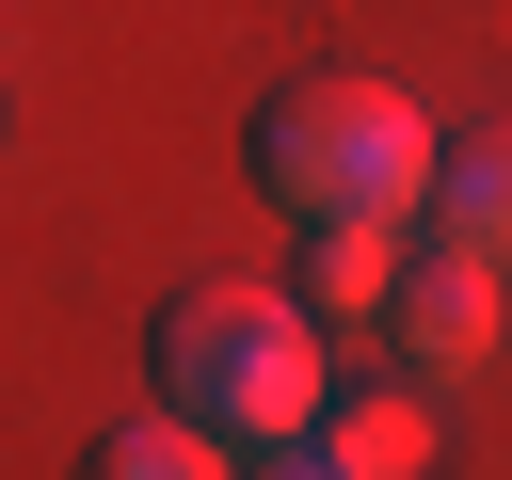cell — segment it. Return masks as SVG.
<instances>
[{
	"label": "cell",
	"mask_w": 512,
	"mask_h": 480,
	"mask_svg": "<svg viewBox=\"0 0 512 480\" xmlns=\"http://www.w3.org/2000/svg\"><path fill=\"white\" fill-rule=\"evenodd\" d=\"M432 160H448V144H432L416 96L368 80V64H304V80H272L256 128H240V176H256L288 224H336V208L400 224V208H432Z\"/></svg>",
	"instance_id": "6da1fadb"
},
{
	"label": "cell",
	"mask_w": 512,
	"mask_h": 480,
	"mask_svg": "<svg viewBox=\"0 0 512 480\" xmlns=\"http://www.w3.org/2000/svg\"><path fill=\"white\" fill-rule=\"evenodd\" d=\"M144 368H160V416L224 432V448H288L320 432V336H304V288H176L144 320Z\"/></svg>",
	"instance_id": "7a4b0ae2"
},
{
	"label": "cell",
	"mask_w": 512,
	"mask_h": 480,
	"mask_svg": "<svg viewBox=\"0 0 512 480\" xmlns=\"http://www.w3.org/2000/svg\"><path fill=\"white\" fill-rule=\"evenodd\" d=\"M384 320H400V352H416V368H464V352L496 336V256H480V240L400 256V304H384Z\"/></svg>",
	"instance_id": "3957f363"
},
{
	"label": "cell",
	"mask_w": 512,
	"mask_h": 480,
	"mask_svg": "<svg viewBox=\"0 0 512 480\" xmlns=\"http://www.w3.org/2000/svg\"><path fill=\"white\" fill-rule=\"evenodd\" d=\"M432 224H448V240H480V256H512V128H480V144H448V160H432Z\"/></svg>",
	"instance_id": "8992f818"
},
{
	"label": "cell",
	"mask_w": 512,
	"mask_h": 480,
	"mask_svg": "<svg viewBox=\"0 0 512 480\" xmlns=\"http://www.w3.org/2000/svg\"><path fill=\"white\" fill-rule=\"evenodd\" d=\"M288 288H304V320H384V304H400V240H384L368 208H336V224H304Z\"/></svg>",
	"instance_id": "277c9868"
},
{
	"label": "cell",
	"mask_w": 512,
	"mask_h": 480,
	"mask_svg": "<svg viewBox=\"0 0 512 480\" xmlns=\"http://www.w3.org/2000/svg\"><path fill=\"white\" fill-rule=\"evenodd\" d=\"M256 480H352V464H336L320 432H288V448H256Z\"/></svg>",
	"instance_id": "ba28073f"
},
{
	"label": "cell",
	"mask_w": 512,
	"mask_h": 480,
	"mask_svg": "<svg viewBox=\"0 0 512 480\" xmlns=\"http://www.w3.org/2000/svg\"><path fill=\"white\" fill-rule=\"evenodd\" d=\"M64 480H224V432H192V416H128V432H96Z\"/></svg>",
	"instance_id": "52a82bcc"
},
{
	"label": "cell",
	"mask_w": 512,
	"mask_h": 480,
	"mask_svg": "<svg viewBox=\"0 0 512 480\" xmlns=\"http://www.w3.org/2000/svg\"><path fill=\"white\" fill-rule=\"evenodd\" d=\"M320 448H336L352 480H416V464H432V400H400V384H384V400H320Z\"/></svg>",
	"instance_id": "5b68a950"
}]
</instances>
